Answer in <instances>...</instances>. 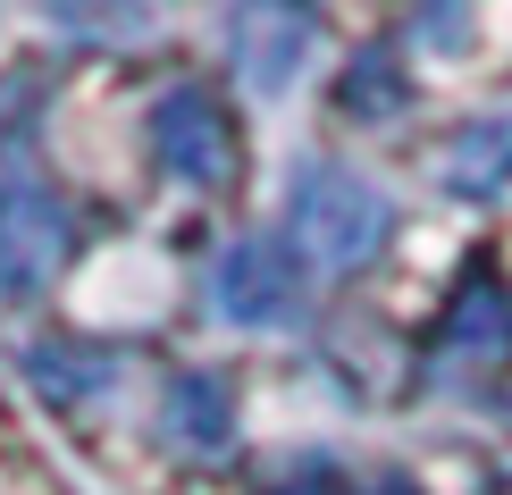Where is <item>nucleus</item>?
Wrapping results in <instances>:
<instances>
[{
	"mask_svg": "<svg viewBox=\"0 0 512 495\" xmlns=\"http://www.w3.org/2000/svg\"><path fill=\"white\" fill-rule=\"evenodd\" d=\"M336 101H345V118H361V126L395 118L403 101H412L403 51H395V42H361V51H353V68H345V84H336Z\"/></svg>",
	"mask_w": 512,
	"mask_h": 495,
	"instance_id": "obj_9",
	"label": "nucleus"
},
{
	"mask_svg": "<svg viewBox=\"0 0 512 495\" xmlns=\"http://www.w3.org/2000/svg\"><path fill=\"white\" fill-rule=\"evenodd\" d=\"M412 34H437V51H471V42H479V26H471L462 9H420Z\"/></svg>",
	"mask_w": 512,
	"mask_h": 495,
	"instance_id": "obj_12",
	"label": "nucleus"
},
{
	"mask_svg": "<svg viewBox=\"0 0 512 495\" xmlns=\"http://www.w3.org/2000/svg\"><path fill=\"white\" fill-rule=\"evenodd\" d=\"M160 445L177 462H227L236 454V386L219 370H177L160 386Z\"/></svg>",
	"mask_w": 512,
	"mask_h": 495,
	"instance_id": "obj_5",
	"label": "nucleus"
},
{
	"mask_svg": "<svg viewBox=\"0 0 512 495\" xmlns=\"http://www.w3.org/2000/svg\"><path fill=\"white\" fill-rule=\"evenodd\" d=\"M387 235H395V202H387L370 177H353V168H328V160H311L303 177H294L286 244L303 252L311 269L353 277V269H370L378 252H387Z\"/></svg>",
	"mask_w": 512,
	"mask_h": 495,
	"instance_id": "obj_1",
	"label": "nucleus"
},
{
	"mask_svg": "<svg viewBox=\"0 0 512 495\" xmlns=\"http://www.w3.org/2000/svg\"><path fill=\"white\" fill-rule=\"evenodd\" d=\"M219 311L236 328H294L303 319V252L286 235H244L219 261Z\"/></svg>",
	"mask_w": 512,
	"mask_h": 495,
	"instance_id": "obj_4",
	"label": "nucleus"
},
{
	"mask_svg": "<svg viewBox=\"0 0 512 495\" xmlns=\"http://www.w3.org/2000/svg\"><path fill=\"white\" fill-rule=\"evenodd\" d=\"M51 26L59 34H118V42H135V34H152V9H51Z\"/></svg>",
	"mask_w": 512,
	"mask_h": 495,
	"instance_id": "obj_11",
	"label": "nucleus"
},
{
	"mask_svg": "<svg viewBox=\"0 0 512 495\" xmlns=\"http://www.w3.org/2000/svg\"><path fill=\"white\" fill-rule=\"evenodd\" d=\"M269 495H345V487H336V470H319V462H311V470H294V479H277Z\"/></svg>",
	"mask_w": 512,
	"mask_h": 495,
	"instance_id": "obj_13",
	"label": "nucleus"
},
{
	"mask_svg": "<svg viewBox=\"0 0 512 495\" xmlns=\"http://www.w3.org/2000/svg\"><path fill=\"white\" fill-rule=\"evenodd\" d=\"M361 495H420V487L403 479V470H387V479H370V487H361Z\"/></svg>",
	"mask_w": 512,
	"mask_h": 495,
	"instance_id": "obj_14",
	"label": "nucleus"
},
{
	"mask_svg": "<svg viewBox=\"0 0 512 495\" xmlns=\"http://www.w3.org/2000/svg\"><path fill=\"white\" fill-rule=\"evenodd\" d=\"M303 51H311V9H286V0L277 9H227V59L252 93H286Z\"/></svg>",
	"mask_w": 512,
	"mask_h": 495,
	"instance_id": "obj_6",
	"label": "nucleus"
},
{
	"mask_svg": "<svg viewBox=\"0 0 512 495\" xmlns=\"http://www.w3.org/2000/svg\"><path fill=\"white\" fill-rule=\"evenodd\" d=\"M437 177L454 185V193H504L512 185V118H471V126H454L445 135V160H437Z\"/></svg>",
	"mask_w": 512,
	"mask_h": 495,
	"instance_id": "obj_7",
	"label": "nucleus"
},
{
	"mask_svg": "<svg viewBox=\"0 0 512 495\" xmlns=\"http://www.w3.org/2000/svg\"><path fill=\"white\" fill-rule=\"evenodd\" d=\"M26 370H34V386H42V403H59V412H84L93 395H110V361L84 353V344H59V336L34 344Z\"/></svg>",
	"mask_w": 512,
	"mask_h": 495,
	"instance_id": "obj_10",
	"label": "nucleus"
},
{
	"mask_svg": "<svg viewBox=\"0 0 512 495\" xmlns=\"http://www.w3.org/2000/svg\"><path fill=\"white\" fill-rule=\"evenodd\" d=\"M152 160L177 177L185 193H219L236 185V118H227L219 93H202V84H168V93L152 101Z\"/></svg>",
	"mask_w": 512,
	"mask_h": 495,
	"instance_id": "obj_2",
	"label": "nucleus"
},
{
	"mask_svg": "<svg viewBox=\"0 0 512 495\" xmlns=\"http://www.w3.org/2000/svg\"><path fill=\"white\" fill-rule=\"evenodd\" d=\"M445 353H471V361H504L512 353V294L496 277H471V286L454 294V311H445Z\"/></svg>",
	"mask_w": 512,
	"mask_h": 495,
	"instance_id": "obj_8",
	"label": "nucleus"
},
{
	"mask_svg": "<svg viewBox=\"0 0 512 495\" xmlns=\"http://www.w3.org/2000/svg\"><path fill=\"white\" fill-rule=\"evenodd\" d=\"M68 202H59L42 177H9L0 185V294H42L59 269H68Z\"/></svg>",
	"mask_w": 512,
	"mask_h": 495,
	"instance_id": "obj_3",
	"label": "nucleus"
}]
</instances>
